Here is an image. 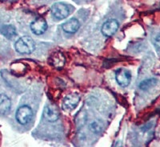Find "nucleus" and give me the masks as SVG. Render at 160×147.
Returning <instances> with one entry per match:
<instances>
[{
  "instance_id": "nucleus-1",
  "label": "nucleus",
  "mask_w": 160,
  "mask_h": 147,
  "mask_svg": "<svg viewBox=\"0 0 160 147\" xmlns=\"http://www.w3.org/2000/svg\"><path fill=\"white\" fill-rule=\"evenodd\" d=\"M15 50L19 54L29 55L35 51V45L34 40L28 36L21 37L17 40L15 45Z\"/></svg>"
},
{
  "instance_id": "nucleus-2",
  "label": "nucleus",
  "mask_w": 160,
  "mask_h": 147,
  "mask_svg": "<svg viewBox=\"0 0 160 147\" xmlns=\"http://www.w3.org/2000/svg\"><path fill=\"white\" fill-rule=\"evenodd\" d=\"M33 117V111L28 105H22L16 111L15 118L18 123L21 125H26L31 121Z\"/></svg>"
},
{
  "instance_id": "nucleus-3",
  "label": "nucleus",
  "mask_w": 160,
  "mask_h": 147,
  "mask_svg": "<svg viewBox=\"0 0 160 147\" xmlns=\"http://www.w3.org/2000/svg\"><path fill=\"white\" fill-rule=\"evenodd\" d=\"M51 14L56 19L62 20L70 15L69 7L62 2H57L51 7Z\"/></svg>"
},
{
  "instance_id": "nucleus-4",
  "label": "nucleus",
  "mask_w": 160,
  "mask_h": 147,
  "mask_svg": "<svg viewBox=\"0 0 160 147\" xmlns=\"http://www.w3.org/2000/svg\"><path fill=\"white\" fill-rule=\"evenodd\" d=\"M115 79L120 86L127 87L131 83V74L128 70L124 68L118 69L115 72Z\"/></svg>"
},
{
  "instance_id": "nucleus-5",
  "label": "nucleus",
  "mask_w": 160,
  "mask_h": 147,
  "mask_svg": "<svg viewBox=\"0 0 160 147\" xmlns=\"http://www.w3.org/2000/svg\"><path fill=\"white\" fill-rule=\"evenodd\" d=\"M80 101V96L77 93H71L64 98L62 101V109L66 111H71L75 109Z\"/></svg>"
},
{
  "instance_id": "nucleus-6",
  "label": "nucleus",
  "mask_w": 160,
  "mask_h": 147,
  "mask_svg": "<svg viewBox=\"0 0 160 147\" xmlns=\"http://www.w3.org/2000/svg\"><path fill=\"white\" fill-rule=\"evenodd\" d=\"M119 24L115 19H110L105 22L102 27V35L106 37H111L114 35L118 31Z\"/></svg>"
},
{
  "instance_id": "nucleus-7",
  "label": "nucleus",
  "mask_w": 160,
  "mask_h": 147,
  "mask_svg": "<svg viewBox=\"0 0 160 147\" xmlns=\"http://www.w3.org/2000/svg\"><path fill=\"white\" fill-rule=\"evenodd\" d=\"M31 30L33 34L36 35H42L48 30V23L42 18H37L31 23Z\"/></svg>"
},
{
  "instance_id": "nucleus-8",
  "label": "nucleus",
  "mask_w": 160,
  "mask_h": 147,
  "mask_svg": "<svg viewBox=\"0 0 160 147\" xmlns=\"http://www.w3.org/2000/svg\"><path fill=\"white\" fill-rule=\"evenodd\" d=\"M43 117L48 122H55L59 118V113L58 110L52 105H47L44 108Z\"/></svg>"
},
{
  "instance_id": "nucleus-9",
  "label": "nucleus",
  "mask_w": 160,
  "mask_h": 147,
  "mask_svg": "<svg viewBox=\"0 0 160 147\" xmlns=\"http://www.w3.org/2000/svg\"><path fill=\"white\" fill-rule=\"evenodd\" d=\"M80 23L77 18H72L62 23V28L63 31L68 34H75L79 29Z\"/></svg>"
},
{
  "instance_id": "nucleus-10",
  "label": "nucleus",
  "mask_w": 160,
  "mask_h": 147,
  "mask_svg": "<svg viewBox=\"0 0 160 147\" xmlns=\"http://www.w3.org/2000/svg\"><path fill=\"white\" fill-rule=\"evenodd\" d=\"M11 107V99L7 95H0V115H6L10 111Z\"/></svg>"
},
{
  "instance_id": "nucleus-11",
  "label": "nucleus",
  "mask_w": 160,
  "mask_h": 147,
  "mask_svg": "<svg viewBox=\"0 0 160 147\" xmlns=\"http://www.w3.org/2000/svg\"><path fill=\"white\" fill-rule=\"evenodd\" d=\"M1 33L8 38H12L17 35L15 27L12 25H5L1 28Z\"/></svg>"
},
{
  "instance_id": "nucleus-12",
  "label": "nucleus",
  "mask_w": 160,
  "mask_h": 147,
  "mask_svg": "<svg viewBox=\"0 0 160 147\" xmlns=\"http://www.w3.org/2000/svg\"><path fill=\"white\" fill-rule=\"evenodd\" d=\"M157 82H158V80L156 78H148V79H145L140 82L138 87L142 91H148L153 86H155Z\"/></svg>"
},
{
  "instance_id": "nucleus-13",
  "label": "nucleus",
  "mask_w": 160,
  "mask_h": 147,
  "mask_svg": "<svg viewBox=\"0 0 160 147\" xmlns=\"http://www.w3.org/2000/svg\"><path fill=\"white\" fill-rule=\"evenodd\" d=\"M51 60H56V62H52L53 66H55L56 67H61L64 64V58L62 55H60L59 58H58V55H54Z\"/></svg>"
},
{
  "instance_id": "nucleus-14",
  "label": "nucleus",
  "mask_w": 160,
  "mask_h": 147,
  "mask_svg": "<svg viewBox=\"0 0 160 147\" xmlns=\"http://www.w3.org/2000/svg\"><path fill=\"white\" fill-rule=\"evenodd\" d=\"M90 129L92 131L93 133L95 134H98L102 131V126L99 123H98L97 122H94L90 125Z\"/></svg>"
},
{
  "instance_id": "nucleus-15",
  "label": "nucleus",
  "mask_w": 160,
  "mask_h": 147,
  "mask_svg": "<svg viewBox=\"0 0 160 147\" xmlns=\"http://www.w3.org/2000/svg\"><path fill=\"white\" fill-rule=\"evenodd\" d=\"M155 47L158 51H160V36H158L155 40Z\"/></svg>"
}]
</instances>
